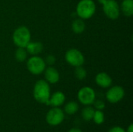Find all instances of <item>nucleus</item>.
<instances>
[{
    "mask_svg": "<svg viewBox=\"0 0 133 132\" xmlns=\"http://www.w3.org/2000/svg\"><path fill=\"white\" fill-rule=\"evenodd\" d=\"M33 95L38 103L48 105L51 96V88L49 83L44 79L37 81L34 86Z\"/></svg>",
    "mask_w": 133,
    "mask_h": 132,
    "instance_id": "nucleus-1",
    "label": "nucleus"
},
{
    "mask_svg": "<svg viewBox=\"0 0 133 132\" xmlns=\"http://www.w3.org/2000/svg\"><path fill=\"white\" fill-rule=\"evenodd\" d=\"M96 12V4L94 0H80L76 5V14L82 19L91 18Z\"/></svg>",
    "mask_w": 133,
    "mask_h": 132,
    "instance_id": "nucleus-2",
    "label": "nucleus"
},
{
    "mask_svg": "<svg viewBox=\"0 0 133 132\" xmlns=\"http://www.w3.org/2000/svg\"><path fill=\"white\" fill-rule=\"evenodd\" d=\"M31 39V34L30 30L24 26H20L16 28L12 33L13 44L17 47H26Z\"/></svg>",
    "mask_w": 133,
    "mask_h": 132,
    "instance_id": "nucleus-3",
    "label": "nucleus"
},
{
    "mask_svg": "<svg viewBox=\"0 0 133 132\" xmlns=\"http://www.w3.org/2000/svg\"><path fill=\"white\" fill-rule=\"evenodd\" d=\"M26 68L31 74L38 75L43 73L45 70L46 63L44 60L38 55H33L27 59Z\"/></svg>",
    "mask_w": 133,
    "mask_h": 132,
    "instance_id": "nucleus-4",
    "label": "nucleus"
},
{
    "mask_svg": "<svg viewBox=\"0 0 133 132\" xmlns=\"http://www.w3.org/2000/svg\"><path fill=\"white\" fill-rule=\"evenodd\" d=\"M65 58L69 65L75 68L82 66L85 62V57L83 54L76 48L69 49L65 54Z\"/></svg>",
    "mask_w": 133,
    "mask_h": 132,
    "instance_id": "nucleus-5",
    "label": "nucleus"
},
{
    "mask_svg": "<svg viewBox=\"0 0 133 132\" xmlns=\"http://www.w3.org/2000/svg\"><path fill=\"white\" fill-rule=\"evenodd\" d=\"M77 97L82 104L90 106L93 104L96 100V93L93 88L90 86H84L79 90Z\"/></svg>",
    "mask_w": 133,
    "mask_h": 132,
    "instance_id": "nucleus-6",
    "label": "nucleus"
},
{
    "mask_svg": "<svg viewBox=\"0 0 133 132\" xmlns=\"http://www.w3.org/2000/svg\"><path fill=\"white\" fill-rule=\"evenodd\" d=\"M65 119L64 111L59 107H53L46 114V121L51 126L61 124Z\"/></svg>",
    "mask_w": 133,
    "mask_h": 132,
    "instance_id": "nucleus-7",
    "label": "nucleus"
},
{
    "mask_svg": "<svg viewBox=\"0 0 133 132\" xmlns=\"http://www.w3.org/2000/svg\"><path fill=\"white\" fill-rule=\"evenodd\" d=\"M103 10L107 17L110 19L115 20L120 16V5L115 0H108L103 5Z\"/></svg>",
    "mask_w": 133,
    "mask_h": 132,
    "instance_id": "nucleus-8",
    "label": "nucleus"
},
{
    "mask_svg": "<svg viewBox=\"0 0 133 132\" xmlns=\"http://www.w3.org/2000/svg\"><path fill=\"white\" fill-rule=\"evenodd\" d=\"M125 96V90L120 86L111 87L106 93V99L111 103H117L120 102Z\"/></svg>",
    "mask_w": 133,
    "mask_h": 132,
    "instance_id": "nucleus-9",
    "label": "nucleus"
},
{
    "mask_svg": "<svg viewBox=\"0 0 133 132\" xmlns=\"http://www.w3.org/2000/svg\"><path fill=\"white\" fill-rule=\"evenodd\" d=\"M44 80H46L49 84H55L58 82L60 79V74L58 71L54 67H48L46 68L44 71Z\"/></svg>",
    "mask_w": 133,
    "mask_h": 132,
    "instance_id": "nucleus-10",
    "label": "nucleus"
},
{
    "mask_svg": "<svg viewBox=\"0 0 133 132\" xmlns=\"http://www.w3.org/2000/svg\"><path fill=\"white\" fill-rule=\"evenodd\" d=\"M95 82L101 88L106 89L111 87L112 85L111 77L106 72H100L95 77Z\"/></svg>",
    "mask_w": 133,
    "mask_h": 132,
    "instance_id": "nucleus-11",
    "label": "nucleus"
},
{
    "mask_svg": "<svg viewBox=\"0 0 133 132\" xmlns=\"http://www.w3.org/2000/svg\"><path fill=\"white\" fill-rule=\"evenodd\" d=\"M65 94L61 91H57L54 93L52 95H51L48 105L52 106L54 107H58L65 103Z\"/></svg>",
    "mask_w": 133,
    "mask_h": 132,
    "instance_id": "nucleus-12",
    "label": "nucleus"
},
{
    "mask_svg": "<svg viewBox=\"0 0 133 132\" xmlns=\"http://www.w3.org/2000/svg\"><path fill=\"white\" fill-rule=\"evenodd\" d=\"M25 48H26L27 53L33 56V55H38L39 54H41L43 51L44 46H43L42 43H41V42L30 41Z\"/></svg>",
    "mask_w": 133,
    "mask_h": 132,
    "instance_id": "nucleus-13",
    "label": "nucleus"
},
{
    "mask_svg": "<svg viewBox=\"0 0 133 132\" xmlns=\"http://www.w3.org/2000/svg\"><path fill=\"white\" fill-rule=\"evenodd\" d=\"M120 10L125 16H132L133 15V0H123Z\"/></svg>",
    "mask_w": 133,
    "mask_h": 132,
    "instance_id": "nucleus-14",
    "label": "nucleus"
},
{
    "mask_svg": "<svg viewBox=\"0 0 133 132\" xmlns=\"http://www.w3.org/2000/svg\"><path fill=\"white\" fill-rule=\"evenodd\" d=\"M86 28V24L83 19L78 18L73 20L72 23V30L76 34H80L84 32Z\"/></svg>",
    "mask_w": 133,
    "mask_h": 132,
    "instance_id": "nucleus-15",
    "label": "nucleus"
},
{
    "mask_svg": "<svg viewBox=\"0 0 133 132\" xmlns=\"http://www.w3.org/2000/svg\"><path fill=\"white\" fill-rule=\"evenodd\" d=\"M28 53L24 47H18L15 51V58L19 62H23L27 59Z\"/></svg>",
    "mask_w": 133,
    "mask_h": 132,
    "instance_id": "nucleus-16",
    "label": "nucleus"
},
{
    "mask_svg": "<svg viewBox=\"0 0 133 132\" xmlns=\"http://www.w3.org/2000/svg\"><path fill=\"white\" fill-rule=\"evenodd\" d=\"M94 112H95L94 108H93L92 107L87 106L84 109H83V110L81 112V116L85 121H90L93 119Z\"/></svg>",
    "mask_w": 133,
    "mask_h": 132,
    "instance_id": "nucleus-17",
    "label": "nucleus"
},
{
    "mask_svg": "<svg viewBox=\"0 0 133 132\" xmlns=\"http://www.w3.org/2000/svg\"><path fill=\"white\" fill-rule=\"evenodd\" d=\"M64 110L67 114L72 115V114H74L77 112V110H79V105L75 101H70L65 104Z\"/></svg>",
    "mask_w": 133,
    "mask_h": 132,
    "instance_id": "nucleus-18",
    "label": "nucleus"
},
{
    "mask_svg": "<svg viewBox=\"0 0 133 132\" xmlns=\"http://www.w3.org/2000/svg\"><path fill=\"white\" fill-rule=\"evenodd\" d=\"M96 124H102L104 122V114L102 110H95L93 119Z\"/></svg>",
    "mask_w": 133,
    "mask_h": 132,
    "instance_id": "nucleus-19",
    "label": "nucleus"
},
{
    "mask_svg": "<svg viewBox=\"0 0 133 132\" xmlns=\"http://www.w3.org/2000/svg\"><path fill=\"white\" fill-rule=\"evenodd\" d=\"M74 74H75V76L79 79V80H83V79H85L87 75V70L83 68L82 66H78V67H76L75 68V71H74Z\"/></svg>",
    "mask_w": 133,
    "mask_h": 132,
    "instance_id": "nucleus-20",
    "label": "nucleus"
},
{
    "mask_svg": "<svg viewBox=\"0 0 133 132\" xmlns=\"http://www.w3.org/2000/svg\"><path fill=\"white\" fill-rule=\"evenodd\" d=\"M95 107V108L98 110H102L105 108V103L104 101L101 100H94V103H93Z\"/></svg>",
    "mask_w": 133,
    "mask_h": 132,
    "instance_id": "nucleus-21",
    "label": "nucleus"
},
{
    "mask_svg": "<svg viewBox=\"0 0 133 132\" xmlns=\"http://www.w3.org/2000/svg\"><path fill=\"white\" fill-rule=\"evenodd\" d=\"M44 61H45L46 65H54V64L55 63V61H56V58H55V57L54 55H52V54H49V55H48V56H47V58H46V59L44 60Z\"/></svg>",
    "mask_w": 133,
    "mask_h": 132,
    "instance_id": "nucleus-22",
    "label": "nucleus"
},
{
    "mask_svg": "<svg viewBox=\"0 0 133 132\" xmlns=\"http://www.w3.org/2000/svg\"><path fill=\"white\" fill-rule=\"evenodd\" d=\"M108 132H126V131L124 128H122V127L115 126V127L111 128Z\"/></svg>",
    "mask_w": 133,
    "mask_h": 132,
    "instance_id": "nucleus-23",
    "label": "nucleus"
},
{
    "mask_svg": "<svg viewBox=\"0 0 133 132\" xmlns=\"http://www.w3.org/2000/svg\"><path fill=\"white\" fill-rule=\"evenodd\" d=\"M126 132H133V124H131L129 126V128H127V131Z\"/></svg>",
    "mask_w": 133,
    "mask_h": 132,
    "instance_id": "nucleus-24",
    "label": "nucleus"
},
{
    "mask_svg": "<svg viewBox=\"0 0 133 132\" xmlns=\"http://www.w3.org/2000/svg\"><path fill=\"white\" fill-rule=\"evenodd\" d=\"M68 132H83L80 129H78V128H72L71 130H69Z\"/></svg>",
    "mask_w": 133,
    "mask_h": 132,
    "instance_id": "nucleus-25",
    "label": "nucleus"
},
{
    "mask_svg": "<svg viewBox=\"0 0 133 132\" xmlns=\"http://www.w3.org/2000/svg\"><path fill=\"white\" fill-rule=\"evenodd\" d=\"M97 1H98V2H99L100 4H101V5H103L108 0H97Z\"/></svg>",
    "mask_w": 133,
    "mask_h": 132,
    "instance_id": "nucleus-26",
    "label": "nucleus"
}]
</instances>
